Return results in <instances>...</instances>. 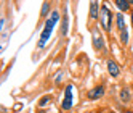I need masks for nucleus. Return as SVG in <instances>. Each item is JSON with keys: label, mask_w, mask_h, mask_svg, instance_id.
I'll list each match as a JSON object with an SVG mask.
<instances>
[{"label": "nucleus", "mask_w": 133, "mask_h": 113, "mask_svg": "<svg viewBox=\"0 0 133 113\" xmlns=\"http://www.w3.org/2000/svg\"><path fill=\"white\" fill-rule=\"evenodd\" d=\"M99 20H101V27L106 32L112 31V21H114V15L109 10V7L106 3L101 5V10H99Z\"/></svg>", "instance_id": "1"}, {"label": "nucleus", "mask_w": 133, "mask_h": 113, "mask_svg": "<svg viewBox=\"0 0 133 113\" xmlns=\"http://www.w3.org/2000/svg\"><path fill=\"white\" fill-rule=\"evenodd\" d=\"M55 24H56V21L55 20H46V23H45V26H43V31H42V34H40V39H39V49H43L45 47V42L50 39V36L53 34V27H55Z\"/></svg>", "instance_id": "2"}, {"label": "nucleus", "mask_w": 133, "mask_h": 113, "mask_svg": "<svg viewBox=\"0 0 133 113\" xmlns=\"http://www.w3.org/2000/svg\"><path fill=\"white\" fill-rule=\"evenodd\" d=\"M74 105V86L69 84V86H66L64 89V97H63V102H61V108L63 111H69Z\"/></svg>", "instance_id": "3"}, {"label": "nucleus", "mask_w": 133, "mask_h": 113, "mask_svg": "<svg viewBox=\"0 0 133 113\" xmlns=\"http://www.w3.org/2000/svg\"><path fill=\"white\" fill-rule=\"evenodd\" d=\"M91 42H93V47L96 50H104L106 49V42H104V37L101 36V32L98 29H93L91 31Z\"/></svg>", "instance_id": "4"}, {"label": "nucleus", "mask_w": 133, "mask_h": 113, "mask_svg": "<svg viewBox=\"0 0 133 113\" xmlns=\"http://www.w3.org/2000/svg\"><path fill=\"white\" fill-rule=\"evenodd\" d=\"M104 94H106V87L103 84H98V86H95L93 89H90L87 92V99L88 100H98V99L104 97Z\"/></svg>", "instance_id": "5"}, {"label": "nucleus", "mask_w": 133, "mask_h": 113, "mask_svg": "<svg viewBox=\"0 0 133 113\" xmlns=\"http://www.w3.org/2000/svg\"><path fill=\"white\" fill-rule=\"evenodd\" d=\"M99 3H98V0H91L90 2V10H88V16H90V20L93 21H96L99 20Z\"/></svg>", "instance_id": "6"}, {"label": "nucleus", "mask_w": 133, "mask_h": 113, "mask_svg": "<svg viewBox=\"0 0 133 113\" xmlns=\"http://www.w3.org/2000/svg\"><path fill=\"white\" fill-rule=\"evenodd\" d=\"M106 66H108V73L111 74L112 78H119V76H120V66L117 65V61H114V60H108Z\"/></svg>", "instance_id": "7"}, {"label": "nucleus", "mask_w": 133, "mask_h": 113, "mask_svg": "<svg viewBox=\"0 0 133 113\" xmlns=\"http://www.w3.org/2000/svg\"><path fill=\"white\" fill-rule=\"evenodd\" d=\"M114 5L120 10V13H123V12H131V5H130L128 0H114Z\"/></svg>", "instance_id": "8"}, {"label": "nucleus", "mask_w": 133, "mask_h": 113, "mask_svg": "<svg viewBox=\"0 0 133 113\" xmlns=\"http://www.w3.org/2000/svg\"><path fill=\"white\" fill-rule=\"evenodd\" d=\"M114 18H116V27H117V31H119V32H122L123 29H127L125 18H123V15H122V13H117Z\"/></svg>", "instance_id": "9"}, {"label": "nucleus", "mask_w": 133, "mask_h": 113, "mask_svg": "<svg viewBox=\"0 0 133 113\" xmlns=\"http://www.w3.org/2000/svg\"><path fill=\"white\" fill-rule=\"evenodd\" d=\"M120 100H122V102H130V100H131V92H130V89L123 87V89L120 91Z\"/></svg>", "instance_id": "10"}, {"label": "nucleus", "mask_w": 133, "mask_h": 113, "mask_svg": "<svg viewBox=\"0 0 133 113\" xmlns=\"http://www.w3.org/2000/svg\"><path fill=\"white\" fill-rule=\"evenodd\" d=\"M50 15V2L46 0V2H43V5H42V10H40V16L42 18H46Z\"/></svg>", "instance_id": "11"}, {"label": "nucleus", "mask_w": 133, "mask_h": 113, "mask_svg": "<svg viewBox=\"0 0 133 113\" xmlns=\"http://www.w3.org/2000/svg\"><path fill=\"white\" fill-rule=\"evenodd\" d=\"M128 39H130L128 29H123V31L120 32V44H122V45H127V44H128Z\"/></svg>", "instance_id": "12"}, {"label": "nucleus", "mask_w": 133, "mask_h": 113, "mask_svg": "<svg viewBox=\"0 0 133 113\" xmlns=\"http://www.w3.org/2000/svg\"><path fill=\"white\" fill-rule=\"evenodd\" d=\"M51 100H53V97H51V95H45V97H42V99L39 100V107H40V108H43L46 103H50Z\"/></svg>", "instance_id": "13"}, {"label": "nucleus", "mask_w": 133, "mask_h": 113, "mask_svg": "<svg viewBox=\"0 0 133 113\" xmlns=\"http://www.w3.org/2000/svg\"><path fill=\"white\" fill-rule=\"evenodd\" d=\"M68 34V16L63 18V26H61V36Z\"/></svg>", "instance_id": "14"}, {"label": "nucleus", "mask_w": 133, "mask_h": 113, "mask_svg": "<svg viewBox=\"0 0 133 113\" xmlns=\"http://www.w3.org/2000/svg\"><path fill=\"white\" fill-rule=\"evenodd\" d=\"M61 78H63V71H59L58 74H56V79H55V84H59V81H61Z\"/></svg>", "instance_id": "15"}, {"label": "nucleus", "mask_w": 133, "mask_h": 113, "mask_svg": "<svg viewBox=\"0 0 133 113\" xmlns=\"http://www.w3.org/2000/svg\"><path fill=\"white\" fill-rule=\"evenodd\" d=\"M130 16H131V26H133V8H131V12H130Z\"/></svg>", "instance_id": "16"}, {"label": "nucleus", "mask_w": 133, "mask_h": 113, "mask_svg": "<svg viewBox=\"0 0 133 113\" xmlns=\"http://www.w3.org/2000/svg\"><path fill=\"white\" fill-rule=\"evenodd\" d=\"M123 113H133V110H123Z\"/></svg>", "instance_id": "17"}, {"label": "nucleus", "mask_w": 133, "mask_h": 113, "mask_svg": "<svg viewBox=\"0 0 133 113\" xmlns=\"http://www.w3.org/2000/svg\"><path fill=\"white\" fill-rule=\"evenodd\" d=\"M37 113H45V110H43V108H40V110H39V111H37Z\"/></svg>", "instance_id": "18"}, {"label": "nucleus", "mask_w": 133, "mask_h": 113, "mask_svg": "<svg viewBox=\"0 0 133 113\" xmlns=\"http://www.w3.org/2000/svg\"><path fill=\"white\" fill-rule=\"evenodd\" d=\"M128 2H130V5H133V0H128Z\"/></svg>", "instance_id": "19"}, {"label": "nucleus", "mask_w": 133, "mask_h": 113, "mask_svg": "<svg viewBox=\"0 0 133 113\" xmlns=\"http://www.w3.org/2000/svg\"><path fill=\"white\" fill-rule=\"evenodd\" d=\"M108 113H116V111H108Z\"/></svg>", "instance_id": "20"}, {"label": "nucleus", "mask_w": 133, "mask_h": 113, "mask_svg": "<svg viewBox=\"0 0 133 113\" xmlns=\"http://www.w3.org/2000/svg\"><path fill=\"white\" fill-rule=\"evenodd\" d=\"M64 113H71V111H64Z\"/></svg>", "instance_id": "21"}]
</instances>
